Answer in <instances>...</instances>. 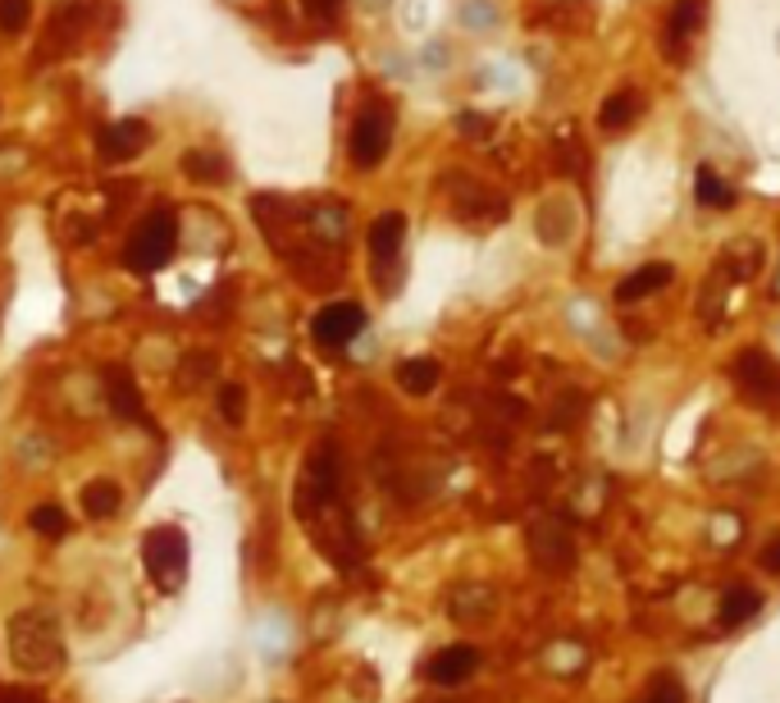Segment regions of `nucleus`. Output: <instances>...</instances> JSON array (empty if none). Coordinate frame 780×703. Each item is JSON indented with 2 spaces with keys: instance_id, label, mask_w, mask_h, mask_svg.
<instances>
[{
  "instance_id": "f257e3e1",
  "label": "nucleus",
  "mask_w": 780,
  "mask_h": 703,
  "mask_svg": "<svg viewBox=\"0 0 780 703\" xmlns=\"http://www.w3.org/2000/svg\"><path fill=\"white\" fill-rule=\"evenodd\" d=\"M10 658L28 676H50L64 667V635L50 612H14L10 617Z\"/></svg>"
},
{
  "instance_id": "f03ea898",
  "label": "nucleus",
  "mask_w": 780,
  "mask_h": 703,
  "mask_svg": "<svg viewBox=\"0 0 780 703\" xmlns=\"http://www.w3.org/2000/svg\"><path fill=\"white\" fill-rule=\"evenodd\" d=\"M142 566L161 594H178L188 581V535L178 526H155L142 539Z\"/></svg>"
},
{
  "instance_id": "7ed1b4c3",
  "label": "nucleus",
  "mask_w": 780,
  "mask_h": 703,
  "mask_svg": "<svg viewBox=\"0 0 780 703\" xmlns=\"http://www.w3.org/2000/svg\"><path fill=\"white\" fill-rule=\"evenodd\" d=\"M388 147H393V106L379 101V96H370L366 106L356 110V119H352L347 155H352L356 169H375V165H383Z\"/></svg>"
},
{
  "instance_id": "20e7f679",
  "label": "nucleus",
  "mask_w": 780,
  "mask_h": 703,
  "mask_svg": "<svg viewBox=\"0 0 780 703\" xmlns=\"http://www.w3.org/2000/svg\"><path fill=\"white\" fill-rule=\"evenodd\" d=\"M174 247H178V220L169 211H151L133 233H128L123 266L138 270V274H151L174 256Z\"/></svg>"
},
{
  "instance_id": "39448f33",
  "label": "nucleus",
  "mask_w": 780,
  "mask_h": 703,
  "mask_svg": "<svg viewBox=\"0 0 780 703\" xmlns=\"http://www.w3.org/2000/svg\"><path fill=\"white\" fill-rule=\"evenodd\" d=\"M731 379L740 388V398L753 407H780V366L776 356L763 348H744L731 366Z\"/></svg>"
},
{
  "instance_id": "423d86ee",
  "label": "nucleus",
  "mask_w": 780,
  "mask_h": 703,
  "mask_svg": "<svg viewBox=\"0 0 780 703\" xmlns=\"http://www.w3.org/2000/svg\"><path fill=\"white\" fill-rule=\"evenodd\" d=\"M361 329H366V306H356V302H329L316 311V320H310V338H316L324 352H343Z\"/></svg>"
},
{
  "instance_id": "0eeeda50",
  "label": "nucleus",
  "mask_w": 780,
  "mask_h": 703,
  "mask_svg": "<svg viewBox=\"0 0 780 703\" xmlns=\"http://www.w3.org/2000/svg\"><path fill=\"white\" fill-rule=\"evenodd\" d=\"M530 558L553 571V576H566L570 566H576V539H570V530L562 526V520H534L530 526Z\"/></svg>"
},
{
  "instance_id": "6e6552de",
  "label": "nucleus",
  "mask_w": 780,
  "mask_h": 703,
  "mask_svg": "<svg viewBox=\"0 0 780 703\" xmlns=\"http://www.w3.org/2000/svg\"><path fill=\"white\" fill-rule=\"evenodd\" d=\"M370 260L379 270V283L388 289V274H393L398 256H402V243H406V215L402 211H383L375 224H370Z\"/></svg>"
},
{
  "instance_id": "1a4fd4ad",
  "label": "nucleus",
  "mask_w": 780,
  "mask_h": 703,
  "mask_svg": "<svg viewBox=\"0 0 780 703\" xmlns=\"http://www.w3.org/2000/svg\"><path fill=\"white\" fill-rule=\"evenodd\" d=\"M475 667H480V654L471 644H448V648H438V654L425 663V676L434 686H461V681H471L475 676Z\"/></svg>"
},
{
  "instance_id": "9d476101",
  "label": "nucleus",
  "mask_w": 780,
  "mask_h": 703,
  "mask_svg": "<svg viewBox=\"0 0 780 703\" xmlns=\"http://www.w3.org/2000/svg\"><path fill=\"white\" fill-rule=\"evenodd\" d=\"M151 142V124L142 119H119L110 128H101V155L106 161H133L138 151H146Z\"/></svg>"
},
{
  "instance_id": "9b49d317",
  "label": "nucleus",
  "mask_w": 780,
  "mask_h": 703,
  "mask_svg": "<svg viewBox=\"0 0 780 703\" xmlns=\"http://www.w3.org/2000/svg\"><path fill=\"white\" fill-rule=\"evenodd\" d=\"M671 279H675V270L666 266V260H653V266H639V270H630L626 279L616 283V302H621V306H630V302H643V297L662 293V289H666Z\"/></svg>"
},
{
  "instance_id": "f8f14e48",
  "label": "nucleus",
  "mask_w": 780,
  "mask_h": 703,
  "mask_svg": "<svg viewBox=\"0 0 780 703\" xmlns=\"http://www.w3.org/2000/svg\"><path fill=\"white\" fill-rule=\"evenodd\" d=\"M639 110H643V96L630 92V87H621V92H612L603 101V106H598V128H603V133H621V128H630L639 119Z\"/></svg>"
},
{
  "instance_id": "ddd939ff",
  "label": "nucleus",
  "mask_w": 780,
  "mask_h": 703,
  "mask_svg": "<svg viewBox=\"0 0 780 703\" xmlns=\"http://www.w3.org/2000/svg\"><path fill=\"white\" fill-rule=\"evenodd\" d=\"M438 379H444V366H438L434 356H411V361H402V366H398V388H402V394H411V398L434 394Z\"/></svg>"
},
{
  "instance_id": "4468645a",
  "label": "nucleus",
  "mask_w": 780,
  "mask_h": 703,
  "mask_svg": "<svg viewBox=\"0 0 780 703\" xmlns=\"http://www.w3.org/2000/svg\"><path fill=\"white\" fill-rule=\"evenodd\" d=\"M763 270V247L753 243V238H735L731 247L721 251V279H731V283H744Z\"/></svg>"
},
{
  "instance_id": "2eb2a0df",
  "label": "nucleus",
  "mask_w": 780,
  "mask_h": 703,
  "mask_svg": "<svg viewBox=\"0 0 780 703\" xmlns=\"http://www.w3.org/2000/svg\"><path fill=\"white\" fill-rule=\"evenodd\" d=\"M78 28H83V10L78 5H64L50 14V28H46V46H42V60L50 65V56H60V50H69L73 46V37H78Z\"/></svg>"
},
{
  "instance_id": "dca6fc26",
  "label": "nucleus",
  "mask_w": 780,
  "mask_h": 703,
  "mask_svg": "<svg viewBox=\"0 0 780 703\" xmlns=\"http://www.w3.org/2000/svg\"><path fill=\"white\" fill-rule=\"evenodd\" d=\"M106 402L115 415H123V421H142V398H138V384L133 375H128L123 366L106 371Z\"/></svg>"
},
{
  "instance_id": "f3484780",
  "label": "nucleus",
  "mask_w": 780,
  "mask_h": 703,
  "mask_svg": "<svg viewBox=\"0 0 780 703\" xmlns=\"http://www.w3.org/2000/svg\"><path fill=\"white\" fill-rule=\"evenodd\" d=\"M448 612L457 617V621H488L493 612H498V594L493 589H484V585H475V589H457L452 594V604H448Z\"/></svg>"
},
{
  "instance_id": "a211bd4d",
  "label": "nucleus",
  "mask_w": 780,
  "mask_h": 703,
  "mask_svg": "<svg viewBox=\"0 0 780 703\" xmlns=\"http://www.w3.org/2000/svg\"><path fill=\"white\" fill-rule=\"evenodd\" d=\"M758 608H763V594L753 589V585H735V589H725L717 617H721L725 631H735V626H744L748 617H758Z\"/></svg>"
},
{
  "instance_id": "6ab92c4d",
  "label": "nucleus",
  "mask_w": 780,
  "mask_h": 703,
  "mask_svg": "<svg viewBox=\"0 0 780 703\" xmlns=\"http://www.w3.org/2000/svg\"><path fill=\"white\" fill-rule=\"evenodd\" d=\"M184 174L192 178V184L220 188V184H228V161H224L220 151H205V147H197V151H188V155H184Z\"/></svg>"
},
{
  "instance_id": "aec40b11",
  "label": "nucleus",
  "mask_w": 780,
  "mask_h": 703,
  "mask_svg": "<svg viewBox=\"0 0 780 703\" xmlns=\"http://www.w3.org/2000/svg\"><path fill=\"white\" fill-rule=\"evenodd\" d=\"M119 507H123V489L115 484V480H92L87 489H83V516H92V520H110V516H119Z\"/></svg>"
},
{
  "instance_id": "412c9836",
  "label": "nucleus",
  "mask_w": 780,
  "mask_h": 703,
  "mask_svg": "<svg viewBox=\"0 0 780 703\" xmlns=\"http://www.w3.org/2000/svg\"><path fill=\"white\" fill-rule=\"evenodd\" d=\"M694 197H698V206H708V211H731V206H735V188L725 184L712 165H698Z\"/></svg>"
},
{
  "instance_id": "4be33fe9",
  "label": "nucleus",
  "mask_w": 780,
  "mask_h": 703,
  "mask_svg": "<svg viewBox=\"0 0 780 703\" xmlns=\"http://www.w3.org/2000/svg\"><path fill=\"white\" fill-rule=\"evenodd\" d=\"M220 375V361H215V352H188L184 356V366H178V388H188V394H197V388H205Z\"/></svg>"
},
{
  "instance_id": "5701e85b",
  "label": "nucleus",
  "mask_w": 780,
  "mask_h": 703,
  "mask_svg": "<svg viewBox=\"0 0 780 703\" xmlns=\"http://www.w3.org/2000/svg\"><path fill=\"white\" fill-rule=\"evenodd\" d=\"M698 23H704V0H675V5L666 10V37L689 42L698 33Z\"/></svg>"
},
{
  "instance_id": "b1692460",
  "label": "nucleus",
  "mask_w": 780,
  "mask_h": 703,
  "mask_svg": "<svg viewBox=\"0 0 780 703\" xmlns=\"http://www.w3.org/2000/svg\"><path fill=\"white\" fill-rule=\"evenodd\" d=\"M28 526H33V535H42V539H60V535L69 530V516H64L56 503H42V507H33Z\"/></svg>"
},
{
  "instance_id": "393cba45",
  "label": "nucleus",
  "mask_w": 780,
  "mask_h": 703,
  "mask_svg": "<svg viewBox=\"0 0 780 703\" xmlns=\"http://www.w3.org/2000/svg\"><path fill=\"white\" fill-rule=\"evenodd\" d=\"M33 23V0H0V33L19 37Z\"/></svg>"
},
{
  "instance_id": "a878e982",
  "label": "nucleus",
  "mask_w": 780,
  "mask_h": 703,
  "mask_svg": "<svg viewBox=\"0 0 780 703\" xmlns=\"http://www.w3.org/2000/svg\"><path fill=\"white\" fill-rule=\"evenodd\" d=\"M220 415L228 425H243L247 421V394H243V384H224L220 388Z\"/></svg>"
},
{
  "instance_id": "bb28decb",
  "label": "nucleus",
  "mask_w": 780,
  "mask_h": 703,
  "mask_svg": "<svg viewBox=\"0 0 780 703\" xmlns=\"http://www.w3.org/2000/svg\"><path fill=\"white\" fill-rule=\"evenodd\" d=\"M302 5H306L310 19H329V14H338V5H343V0H302Z\"/></svg>"
},
{
  "instance_id": "cd10ccee",
  "label": "nucleus",
  "mask_w": 780,
  "mask_h": 703,
  "mask_svg": "<svg viewBox=\"0 0 780 703\" xmlns=\"http://www.w3.org/2000/svg\"><path fill=\"white\" fill-rule=\"evenodd\" d=\"M643 703H685V694H681V686H666V681H662V686H658L653 694H648Z\"/></svg>"
},
{
  "instance_id": "c85d7f7f",
  "label": "nucleus",
  "mask_w": 780,
  "mask_h": 703,
  "mask_svg": "<svg viewBox=\"0 0 780 703\" xmlns=\"http://www.w3.org/2000/svg\"><path fill=\"white\" fill-rule=\"evenodd\" d=\"M758 562H763V571H771V576H780V539H771L767 549L758 553Z\"/></svg>"
},
{
  "instance_id": "c756f323",
  "label": "nucleus",
  "mask_w": 780,
  "mask_h": 703,
  "mask_svg": "<svg viewBox=\"0 0 780 703\" xmlns=\"http://www.w3.org/2000/svg\"><path fill=\"white\" fill-rule=\"evenodd\" d=\"M461 128H465V138H484V128H493V119H484V115H461Z\"/></svg>"
},
{
  "instance_id": "7c9ffc66",
  "label": "nucleus",
  "mask_w": 780,
  "mask_h": 703,
  "mask_svg": "<svg viewBox=\"0 0 780 703\" xmlns=\"http://www.w3.org/2000/svg\"><path fill=\"white\" fill-rule=\"evenodd\" d=\"M0 703H28V699H23V694H0Z\"/></svg>"
}]
</instances>
